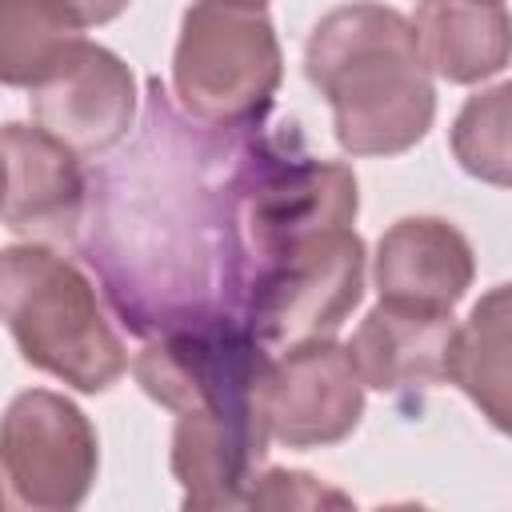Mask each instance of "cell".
Here are the masks:
<instances>
[{"label":"cell","instance_id":"1","mask_svg":"<svg viewBox=\"0 0 512 512\" xmlns=\"http://www.w3.org/2000/svg\"><path fill=\"white\" fill-rule=\"evenodd\" d=\"M252 128L188 124L148 80L140 136L88 176V232L76 244L128 332L148 340L188 320L240 316L236 196Z\"/></svg>","mask_w":512,"mask_h":512},{"label":"cell","instance_id":"2","mask_svg":"<svg viewBox=\"0 0 512 512\" xmlns=\"http://www.w3.org/2000/svg\"><path fill=\"white\" fill-rule=\"evenodd\" d=\"M304 76L328 100L348 156H400L436 120V84L412 20L376 0H352L316 20Z\"/></svg>","mask_w":512,"mask_h":512},{"label":"cell","instance_id":"3","mask_svg":"<svg viewBox=\"0 0 512 512\" xmlns=\"http://www.w3.org/2000/svg\"><path fill=\"white\" fill-rule=\"evenodd\" d=\"M0 320L24 364L64 380L76 392H108L128 352L104 316L92 280L48 244L0 248Z\"/></svg>","mask_w":512,"mask_h":512},{"label":"cell","instance_id":"4","mask_svg":"<svg viewBox=\"0 0 512 512\" xmlns=\"http://www.w3.org/2000/svg\"><path fill=\"white\" fill-rule=\"evenodd\" d=\"M280 76L284 56L264 4H188L172 52V88L192 120L216 128H252L268 116Z\"/></svg>","mask_w":512,"mask_h":512},{"label":"cell","instance_id":"5","mask_svg":"<svg viewBox=\"0 0 512 512\" xmlns=\"http://www.w3.org/2000/svg\"><path fill=\"white\" fill-rule=\"evenodd\" d=\"M364 268L368 252L352 224L292 240L252 268L240 300V320L264 348L328 340L360 304Z\"/></svg>","mask_w":512,"mask_h":512},{"label":"cell","instance_id":"6","mask_svg":"<svg viewBox=\"0 0 512 512\" xmlns=\"http://www.w3.org/2000/svg\"><path fill=\"white\" fill-rule=\"evenodd\" d=\"M268 348L240 316H204L148 336L132 360L136 384L172 416L204 412L232 420H264Z\"/></svg>","mask_w":512,"mask_h":512},{"label":"cell","instance_id":"7","mask_svg":"<svg viewBox=\"0 0 512 512\" xmlns=\"http://www.w3.org/2000/svg\"><path fill=\"white\" fill-rule=\"evenodd\" d=\"M96 468L100 444L80 404L52 388L12 396L0 416V480L20 508H80L92 492Z\"/></svg>","mask_w":512,"mask_h":512},{"label":"cell","instance_id":"8","mask_svg":"<svg viewBox=\"0 0 512 512\" xmlns=\"http://www.w3.org/2000/svg\"><path fill=\"white\" fill-rule=\"evenodd\" d=\"M264 376L268 436L288 448H328L356 432L364 416V384L344 344L304 340L280 348Z\"/></svg>","mask_w":512,"mask_h":512},{"label":"cell","instance_id":"9","mask_svg":"<svg viewBox=\"0 0 512 512\" xmlns=\"http://www.w3.org/2000/svg\"><path fill=\"white\" fill-rule=\"evenodd\" d=\"M4 208L0 224L32 244L68 248L80 240L88 212V176L80 156L40 124H0Z\"/></svg>","mask_w":512,"mask_h":512},{"label":"cell","instance_id":"10","mask_svg":"<svg viewBox=\"0 0 512 512\" xmlns=\"http://www.w3.org/2000/svg\"><path fill=\"white\" fill-rule=\"evenodd\" d=\"M28 92L32 120L76 156H104L136 124L132 68L92 40H80L76 52Z\"/></svg>","mask_w":512,"mask_h":512},{"label":"cell","instance_id":"11","mask_svg":"<svg viewBox=\"0 0 512 512\" xmlns=\"http://www.w3.org/2000/svg\"><path fill=\"white\" fill-rule=\"evenodd\" d=\"M472 276L468 236L440 216H404L376 240L372 280L388 304L452 312L472 288Z\"/></svg>","mask_w":512,"mask_h":512},{"label":"cell","instance_id":"12","mask_svg":"<svg viewBox=\"0 0 512 512\" xmlns=\"http://www.w3.org/2000/svg\"><path fill=\"white\" fill-rule=\"evenodd\" d=\"M452 312H424L380 300L356 328L348 356L364 388L384 396H416L444 380V356L452 340Z\"/></svg>","mask_w":512,"mask_h":512},{"label":"cell","instance_id":"13","mask_svg":"<svg viewBox=\"0 0 512 512\" xmlns=\"http://www.w3.org/2000/svg\"><path fill=\"white\" fill-rule=\"evenodd\" d=\"M268 428L260 420L184 412L172 428V476L184 508H244V496L268 456Z\"/></svg>","mask_w":512,"mask_h":512},{"label":"cell","instance_id":"14","mask_svg":"<svg viewBox=\"0 0 512 512\" xmlns=\"http://www.w3.org/2000/svg\"><path fill=\"white\" fill-rule=\"evenodd\" d=\"M412 32L428 72L448 84H480L508 68L504 0H420Z\"/></svg>","mask_w":512,"mask_h":512},{"label":"cell","instance_id":"15","mask_svg":"<svg viewBox=\"0 0 512 512\" xmlns=\"http://www.w3.org/2000/svg\"><path fill=\"white\" fill-rule=\"evenodd\" d=\"M508 284L488 288L468 320L452 328L448 356H444V380H452L496 432H508Z\"/></svg>","mask_w":512,"mask_h":512},{"label":"cell","instance_id":"16","mask_svg":"<svg viewBox=\"0 0 512 512\" xmlns=\"http://www.w3.org/2000/svg\"><path fill=\"white\" fill-rule=\"evenodd\" d=\"M80 40L84 24L64 0H0V84L36 88Z\"/></svg>","mask_w":512,"mask_h":512},{"label":"cell","instance_id":"17","mask_svg":"<svg viewBox=\"0 0 512 512\" xmlns=\"http://www.w3.org/2000/svg\"><path fill=\"white\" fill-rule=\"evenodd\" d=\"M508 96H512V84L476 92L452 120V152H456L460 168L496 188H508V180H512Z\"/></svg>","mask_w":512,"mask_h":512},{"label":"cell","instance_id":"18","mask_svg":"<svg viewBox=\"0 0 512 512\" xmlns=\"http://www.w3.org/2000/svg\"><path fill=\"white\" fill-rule=\"evenodd\" d=\"M320 504H352V500L296 468L256 472V480L244 496V508H320Z\"/></svg>","mask_w":512,"mask_h":512},{"label":"cell","instance_id":"19","mask_svg":"<svg viewBox=\"0 0 512 512\" xmlns=\"http://www.w3.org/2000/svg\"><path fill=\"white\" fill-rule=\"evenodd\" d=\"M76 16H80V24H108V20H116L132 0H64Z\"/></svg>","mask_w":512,"mask_h":512},{"label":"cell","instance_id":"20","mask_svg":"<svg viewBox=\"0 0 512 512\" xmlns=\"http://www.w3.org/2000/svg\"><path fill=\"white\" fill-rule=\"evenodd\" d=\"M0 208H4V156H0Z\"/></svg>","mask_w":512,"mask_h":512},{"label":"cell","instance_id":"21","mask_svg":"<svg viewBox=\"0 0 512 512\" xmlns=\"http://www.w3.org/2000/svg\"><path fill=\"white\" fill-rule=\"evenodd\" d=\"M4 504H8V496H4V488H0V508H4Z\"/></svg>","mask_w":512,"mask_h":512},{"label":"cell","instance_id":"22","mask_svg":"<svg viewBox=\"0 0 512 512\" xmlns=\"http://www.w3.org/2000/svg\"><path fill=\"white\" fill-rule=\"evenodd\" d=\"M248 4H268V0H248Z\"/></svg>","mask_w":512,"mask_h":512}]
</instances>
